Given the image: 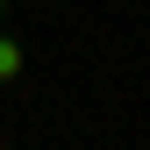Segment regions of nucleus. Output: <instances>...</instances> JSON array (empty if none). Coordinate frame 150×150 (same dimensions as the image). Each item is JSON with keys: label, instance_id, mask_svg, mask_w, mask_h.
I'll return each instance as SVG.
<instances>
[{"label": "nucleus", "instance_id": "f03ea898", "mask_svg": "<svg viewBox=\"0 0 150 150\" xmlns=\"http://www.w3.org/2000/svg\"><path fill=\"white\" fill-rule=\"evenodd\" d=\"M0 14H7V0H0Z\"/></svg>", "mask_w": 150, "mask_h": 150}, {"label": "nucleus", "instance_id": "f257e3e1", "mask_svg": "<svg viewBox=\"0 0 150 150\" xmlns=\"http://www.w3.org/2000/svg\"><path fill=\"white\" fill-rule=\"evenodd\" d=\"M14 71H22V43H14V36H0V86H7Z\"/></svg>", "mask_w": 150, "mask_h": 150}]
</instances>
